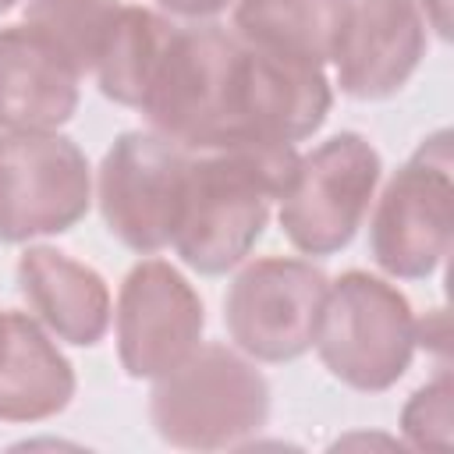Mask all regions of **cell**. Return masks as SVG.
<instances>
[{
  "mask_svg": "<svg viewBox=\"0 0 454 454\" xmlns=\"http://www.w3.org/2000/svg\"><path fill=\"white\" fill-rule=\"evenodd\" d=\"M351 0H234V32L287 60L323 67L344 35Z\"/></svg>",
  "mask_w": 454,
  "mask_h": 454,
  "instance_id": "9a60e30c",
  "label": "cell"
},
{
  "mask_svg": "<svg viewBox=\"0 0 454 454\" xmlns=\"http://www.w3.org/2000/svg\"><path fill=\"white\" fill-rule=\"evenodd\" d=\"M156 4L174 18L206 21V18H216L220 11H227V4H234V0H156Z\"/></svg>",
  "mask_w": 454,
  "mask_h": 454,
  "instance_id": "d6986e66",
  "label": "cell"
},
{
  "mask_svg": "<svg viewBox=\"0 0 454 454\" xmlns=\"http://www.w3.org/2000/svg\"><path fill=\"white\" fill-rule=\"evenodd\" d=\"M18 291L32 316L74 348H96L110 330V287L103 273L60 248H25L18 259Z\"/></svg>",
  "mask_w": 454,
  "mask_h": 454,
  "instance_id": "4fadbf2b",
  "label": "cell"
},
{
  "mask_svg": "<svg viewBox=\"0 0 454 454\" xmlns=\"http://www.w3.org/2000/svg\"><path fill=\"white\" fill-rule=\"evenodd\" d=\"M192 153L156 131H124L103 153L96 199L106 231L131 252L153 255L174 241Z\"/></svg>",
  "mask_w": 454,
  "mask_h": 454,
  "instance_id": "52a82bcc",
  "label": "cell"
},
{
  "mask_svg": "<svg viewBox=\"0 0 454 454\" xmlns=\"http://www.w3.org/2000/svg\"><path fill=\"white\" fill-rule=\"evenodd\" d=\"M92 202L85 153L57 131L0 135V241L71 231Z\"/></svg>",
  "mask_w": 454,
  "mask_h": 454,
  "instance_id": "ba28073f",
  "label": "cell"
},
{
  "mask_svg": "<svg viewBox=\"0 0 454 454\" xmlns=\"http://www.w3.org/2000/svg\"><path fill=\"white\" fill-rule=\"evenodd\" d=\"M294 167L298 149L287 142L192 153L181 220L170 241L181 262L202 277H220L245 262Z\"/></svg>",
  "mask_w": 454,
  "mask_h": 454,
  "instance_id": "7a4b0ae2",
  "label": "cell"
},
{
  "mask_svg": "<svg viewBox=\"0 0 454 454\" xmlns=\"http://www.w3.org/2000/svg\"><path fill=\"white\" fill-rule=\"evenodd\" d=\"M7 309H0V351H4V330H7V319H4Z\"/></svg>",
  "mask_w": 454,
  "mask_h": 454,
  "instance_id": "7402d4cb",
  "label": "cell"
},
{
  "mask_svg": "<svg viewBox=\"0 0 454 454\" xmlns=\"http://www.w3.org/2000/svg\"><path fill=\"white\" fill-rule=\"evenodd\" d=\"M454 387L450 372L443 369L426 387H419L408 404L401 408V433L419 450H447L450 447V422H454Z\"/></svg>",
  "mask_w": 454,
  "mask_h": 454,
  "instance_id": "ac0fdd59",
  "label": "cell"
},
{
  "mask_svg": "<svg viewBox=\"0 0 454 454\" xmlns=\"http://www.w3.org/2000/svg\"><path fill=\"white\" fill-rule=\"evenodd\" d=\"M4 351H0V419L4 422H43L64 411L74 397V369L50 333L28 312H4Z\"/></svg>",
  "mask_w": 454,
  "mask_h": 454,
  "instance_id": "5bb4252c",
  "label": "cell"
},
{
  "mask_svg": "<svg viewBox=\"0 0 454 454\" xmlns=\"http://www.w3.org/2000/svg\"><path fill=\"white\" fill-rule=\"evenodd\" d=\"M433 344L436 351H447V316L443 309H436L433 316H426L422 323L415 319V344Z\"/></svg>",
  "mask_w": 454,
  "mask_h": 454,
  "instance_id": "ffe728a7",
  "label": "cell"
},
{
  "mask_svg": "<svg viewBox=\"0 0 454 454\" xmlns=\"http://www.w3.org/2000/svg\"><path fill=\"white\" fill-rule=\"evenodd\" d=\"M14 4H18V0H0V11H11Z\"/></svg>",
  "mask_w": 454,
  "mask_h": 454,
  "instance_id": "603a6c76",
  "label": "cell"
},
{
  "mask_svg": "<svg viewBox=\"0 0 454 454\" xmlns=\"http://www.w3.org/2000/svg\"><path fill=\"white\" fill-rule=\"evenodd\" d=\"M326 287V273L305 259H255L223 294L227 337L255 362H294L312 348Z\"/></svg>",
  "mask_w": 454,
  "mask_h": 454,
  "instance_id": "9c48e42d",
  "label": "cell"
},
{
  "mask_svg": "<svg viewBox=\"0 0 454 454\" xmlns=\"http://www.w3.org/2000/svg\"><path fill=\"white\" fill-rule=\"evenodd\" d=\"M450 131L440 128L383 184L369 220V255L397 280H426L450 252L454 223Z\"/></svg>",
  "mask_w": 454,
  "mask_h": 454,
  "instance_id": "5b68a950",
  "label": "cell"
},
{
  "mask_svg": "<svg viewBox=\"0 0 454 454\" xmlns=\"http://www.w3.org/2000/svg\"><path fill=\"white\" fill-rule=\"evenodd\" d=\"M426 57V18L415 0H355L337 43V85L351 99H390Z\"/></svg>",
  "mask_w": 454,
  "mask_h": 454,
  "instance_id": "8fae6325",
  "label": "cell"
},
{
  "mask_svg": "<svg viewBox=\"0 0 454 454\" xmlns=\"http://www.w3.org/2000/svg\"><path fill=\"white\" fill-rule=\"evenodd\" d=\"M170 32L174 25L163 14L149 7H121L92 64L99 92L117 106L138 110Z\"/></svg>",
  "mask_w": 454,
  "mask_h": 454,
  "instance_id": "2e32d148",
  "label": "cell"
},
{
  "mask_svg": "<svg viewBox=\"0 0 454 454\" xmlns=\"http://www.w3.org/2000/svg\"><path fill=\"white\" fill-rule=\"evenodd\" d=\"M206 330V309L188 277L167 259H142L117 294V358L131 380L177 369Z\"/></svg>",
  "mask_w": 454,
  "mask_h": 454,
  "instance_id": "30bf717a",
  "label": "cell"
},
{
  "mask_svg": "<svg viewBox=\"0 0 454 454\" xmlns=\"http://www.w3.org/2000/svg\"><path fill=\"white\" fill-rule=\"evenodd\" d=\"M383 160L358 131H340L298 156L294 177L280 195V227L305 255H333L358 234L376 195Z\"/></svg>",
  "mask_w": 454,
  "mask_h": 454,
  "instance_id": "8992f818",
  "label": "cell"
},
{
  "mask_svg": "<svg viewBox=\"0 0 454 454\" xmlns=\"http://www.w3.org/2000/svg\"><path fill=\"white\" fill-rule=\"evenodd\" d=\"M312 344L333 380L362 394H380L415 358V312L390 280L348 270L326 287Z\"/></svg>",
  "mask_w": 454,
  "mask_h": 454,
  "instance_id": "277c9868",
  "label": "cell"
},
{
  "mask_svg": "<svg viewBox=\"0 0 454 454\" xmlns=\"http://www.w3.org/2000/svg\"><path fill=\"white\" fill-rule=\"evenodd\" d=\"M82 67L28 21L0 28V128L57 131L78 110Z\"/></svg>",
  "mask_w": 454,
  "mask_h": 454,
  "instance_id": "7c38bea8",
  "label": "cell"
},
{
  "mask_svg": "<svg viewBox=\"0 0 454 454\" xmlns=\"http://www.w3.org/2000/svg\"><path fill=\"white\" fill-rule=\"evenodd\" d=\"M117 11L121 0H28L25 21L50 35L85 74L92 71Z\"/></svg>",
  "mask_w": 454,
  "mask_h": 454,
  "instance_id": "e0dca14e",
  "label": "cell"
},
{
  "mask_svg": "<svg viewBox=\"0 0 454 454\" xmlns=\"http://www.w3.org/2000/svg\"><path fill=\"white\" fill-rule=\"evenodd\" d=\"M270 419L266 376L234 348L199 344L149 394L156 436L181 450L241 447Z\"/></svg>",
  "mask_w": 454,
  "mask_h": 454,
  "instance_id": "3957f363",
  "label": "cell"
},
{
  "mask_svg": "<svg viewBox=\"0 0 454 454\" xmlns=\"http://www.w3.org/2000/svg\"><path fill=\"white\" fill-rule=\"evenodd\" d=\"M330 103L323 67L273 57L223 25H174L138 110L149 131L188 153H209L294 145L323 128Z\"/></svg>",
  "mask_w": 454,
  "mask_h": 454,
  "instance_id": "6da1fadb",
  "label": "cell"
},
{
  "mask_svg": "<svg viewBox=\"0 0 454 454\" xmlns=\"http://www.w3.org/2000/svg\"><path fill=\"white\" fill-rule=\"evenodd\" d=\"M426 25L436 28L440 39H450V0H415Z\"/></svg>",
  "mask_w": 454,
  "mask_h": 454,
  "instance_id": "44dd1931",
  "label": "cell"
}]
</instances>
